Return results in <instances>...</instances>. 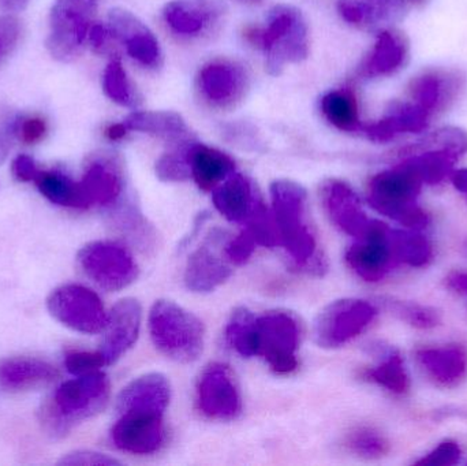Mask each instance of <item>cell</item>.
<instances>
[{
    "instance_id": "obj_41",
    "label": "cell",
    "mask_w": 467,
    "mask_h": 466,
    "mask_svg": "<svg viewBox=\"0 0 467 466\" xmlns=\"http://www.w3.org/2000/svg\"><path fill=\"white\" fill-rule=\"evenodd\" d=\"M158 177L163 181H185L191 177V166L188 161V150L185 152L166 153L156 163Z\"/></svg>"
},
{
    "instance_id": "obj_54",
    "label": "cell",
    "mask_w": 467,
    "mask_h": 466,
    "mask_svg": "<svg viewBox=\"0 0 467 466\" xmlns=\"http://www.w3.org/2000/svg\"><path fill=\"white\" fill-rule=\"evenodd\" d=\"M126 131H128V129H126L123 123H117V125L109 126V128L107 129L106 134L109 140H114L115 141V140H120L122 137H125Z\"/></svg>"
},
{
    "instance_id": "obj_45",
    "label": "cell",
    "mask_w": 467,
    "mask_h": 466,
    "mask_svg": "<svg viewBox=\"0 0 467 466\" xmlns=\"http://www.w3.org/2000/svg\"><path fill=\"white\" fill-rule=\"evenodd\" d=\"M21 38V24L13 16H0V65L10 57Z\"/></svg>"
},
{
    "instance_id": "obj_20",
    "label": "cell",
    "mask_w": 467,
    "mask_h": 466,
    "mask_svg": "<svg viewBox=\"0 0 467 466\" xmlns=\"http://www.w3.org/2000/svg\"><path fill=\"white\" fill-rule=\"evenodd\" d=\"M408 0H337V10L348 24L383 32L405 16Z\"/></svg>"
},
{
    "instance_id": "obj_6",
    "label": "cell",
    "mask_w": 467,
    "mask_h": 466,
    "mask_svg": "<svg viewBox=\"0 0 467 466\" xmlns=\"http://www.w3.org/2000/svg\"><path fill=\"white\" fill-rule=\"evenodd\" d=\"M98 0H57L49 14L47 48L55 59L70 62L81 54L93 26Z\"/></svg>"
},
{
    "instance_id": "obj_22",
    "label": "cell",
    "mask_w": 467,
    "mask_h": 466,
    "mask_svg": "<svg viewBox=\"0 0 467 466\" xmlns=\"http://www.w3.org/2000/svg\"><path fill=\"white\" fill-rule=\"evenodd\" d=\"M416 357L428 377L444 388H454L467 377V352L460 345L424 347Z\"/></svg>"
},
{
    "instance_id": "obj_2",
    "label": "cell",
    "mask_w": 467,
    "mask_h": 466,
    "mask_svg": "<svg viewBox=\"0 0 467 466\" xmlns=\"http://www.w3.org/2000/svg\"><path fill=\"white\" fill-rule=\"evenodd\" d=\"M422 186L424 182L400 161L370 180L368 202L378 212L402 226L422 230L430 224V215L417 202Z\"/></svg>"
},
{
    "instance_id": "obj_19",
    "label": "cell",
    "mask_w": 467,
    "mask_h": 466,
    "mask_svg": "<svg viewBox=\"0 0 467 466\" xmlns=\"http://www.w3.org/2000/svg\"><path fill=\"white\" fill-rule=\"evenodd\" d=\"M222 237L223 233L213 232V237H208L189 259L185 271V284L192 292H213L232 275L229 265L216 251Z\"/></svg>"
},
{
    "instance_id": "obj_50",
    "label": "cell",
    "mask_w": 467,
    "mask_h": 466,
    "mask_svg": "<svg viewBox=\"0 0 467 466\" xmlns=\"http://www.w3.org/2000/svg\"><path fill=\"white\" fill-rule=\"evenodd\" d=\"M109 35H111V32H109V29H107L106 26H103V25L93 24V26L90 27L89 36H88V41L92 44L93 48L100 51V49H103L104 47H106Z\"/></svg>"
},
{
    "instance_id": "obj_36",
    "label": "cell",
    "mask_w": 467,
    "mask_h": 466,
    "mask_svg": "<svg viewBox=\"0 0 467 466\" xmlns=\"http://www.w3.org/2000/svg\"><path fill=\"white\" fill-rule=\"evenodd\" d=\"M451 85L444 81L443 77L436 74H424L411 82L410 96L414 104L432 115L436 109L446 104V98L451 95Z\"/></svg>"
},
{
    "instance_id": "obj_43",
    "label": "cell",
    "mask_w": 467,
    "mask_h": 466,
    "mask_svg": "<svg viewBox=\"0 0 467 466\" xmlns=\"http://www.w3.org/2000/svg\"><path fill=\"white\" fill-rule=\"evenodd\" d=\"M19 117L10 107H0V163L5 161L18 136Z\"/></svg>"
},
{
    "instance_id": "obj_47",
    "label": "cell",
    "mask_w": 467,
    "mask_h": 466,
    "mask_svg": "<svg viewBox=\"0 0 467 466\" xmlns=\"http://www.w3.org/2000/svg\"><path fill=\"white\" fill-rule=\"evenodd\" d=\"M255 243L252 233L246 229L226 246V256L235 264H244L254 252Z\"/></svg>"
},
{
    "instance_id": "obj_21",
    "label": "cell",
    "mask_w": 467,
    "mask_h": 466,
    "mask_svg": "<svg viewBox=\"0 0 467 466\" xmlns=\"http://www.w3.org/2000/svg\"><path fill=\"white\" fill-rule=\"evenodd\" d=\"M171 397L169 380L161 374H148L129 383L118 397L117 409L119 415L129 412H166Z\"/></svg>"
},
{
    "instance_id": "obj_7",
    "label": "cell",
    "mask_w": 467,
    "mask_h": 466,
    "mask_svg": "<svg viewBox=\"0 0 467 466\" xmlns=\"http://www.w3.org/2000/svg\"><path fill=\"white\" fill-rule=\"evenodd\" d=\"M77 260L85 275L107 292L125 289L139 276L133 256L109 241L88 243L78 252Z\"/></svg>"
},
{
    "instance_id": "obj_35",
    "label": "cell",
    "mask_w": 467,
    "mask_h": 466,
    "mask_svg": "<svg viewBox=\"0 0 467 466\" xmlns=\"http://www.w3.org/2000/svg\"><path fill=\"white\" fill-rule=\"evenodd\" d=\"M324 117L340 130L356 131L361 129L356 98L348 90H332L321 98Z\"/></svg>"
},
{
    "instance_id": "obj_40",
    "label": "cell",
    "mask_w": 467,
    "mask_h": 466,
    "mask_svg": "<svg viewBox=\"0 0 467 466\" xmlns=\"http://www.w3.org/2000/svg\"><path fill=\"white\" fill-rule=\"evenodd\" d=\"M346 446L351 453L362 457V459H380L389 451V442L380 432L372 429H357L351 432L346 440Z\"/></svg>"
},
{
    "instance_id": "obj_29",
    "label": "cell",
    "mask_w": 467,
    "mask_h": 466,
    "mask_svg": "<svg viewBox=\"0 0 467 466\" xmlns=\"http://www.w3.org/2000/svg\"><path fill=\"white\" fill-rule=\"evenodd\" d=\"M128 130L153 134L170 142H182L189 137V129L180 114L171 111H139L126 118Z\"/></svg>"
},
{
    "instance_id": "obj_8",
    "label": "cell",
    "mask_w": 467,
    "mask_h": 466,
    "mask_svg": "<svg viewBox=\"0 0 467 466\" xmlns=\"http://www.w3.org/2000/svg\"><path fill=\"white\" fill-rule=\"evenodd\" d=\"M47 308L54 319L77 333L98 334L106 326L107 314L100 297L82 285H63L52 290Z\"/></svg>"
},
{
    "instance_id": "obj_51",
    "label": "cell",
    "mask_w": 467,
    "mask_h": 466,
    "mask_svg": "<svg viewBox=\"0 0 467 466\" xmlns=\"http://www.w3.org/2000/svg\"><path fill=\"white\" fill-rule=\"evenodd\" d=\"M450 289L467 295V273H452L446 279Z\"/></svg>"
},
{
    "instance_id": "obj_4",
    "label": "cell",
    "mask_w": 467,
    "mask_h": 466,
    "mask_svg": "<svg viewBox=\"0 0 467 466\" xmlns=\"http://www.w3.org/2000/svg\"><path fill=\"white\" fill-rule=\"evenodd\" d=\"M150 331L155 347L177 363H193L204 349V326L199 317L171 301H156Z\"/></svg>"
},
{
    "instance_id": "obj_57",
    "label": "cell",
    "mask_w": 467,
    "mask_h": 466,
    "mask_svg": "<svg viewBox=\"0 0 467 466\" xmlns=\"http://www.w3.org/2000/svg\"><path fill=\"white\" fill-rule=\"evenodd\" d=\"M252 2H255V0H252Z\"/></svg>"
},
{
    "instance_id": "obj_16",
    "label": "cell",
    "mask_w": 467,
    "mask_h": 466,
    "mask_svg": "<svg viewBox=\"0 0 467 466\" xmlns=\"http://www.w3.org/2000/svg\"><path fill=\"white\" fill-rule=\"evenodd\" d=\"M321 199L331 221L346 234L361 240L372 229L375 219H369L362 210L356 192L342 181L324 183Z\"/></svg>"
},
{
    "instance_id": "obj_5",
    "label": "cell",
    "mask_w": 467,
    "mask_h": 466,
    "mask_svg": "<svg viewBox=\"0 0 467 466\" xmlns=\"http://www.w3.org/2000/svg\"><path fill=\"white\" fill-rule=\"evenodd\" d=\"M266 52V67L274 76L282 73L287 63L306 59L307 26L301 11L293 5H276L269 14L268 26L260 35Z\"/></svg>"
},
{
    "instance_id": "obj_31",
    "label": "cell",
    "mask_w": 467,
    "mask_h": 466,
    "mask_svg": "<svg viewBox=\"0 0 467 466\" xmlns=\"http://www.w3.org/2000/svg\"><path fill=\"white\" fill-rule=\"evenodd\" d=\"M389 243L398 265L424 267L432 260V243L420 230L389 229Z\"/></svg>"
},
{
    "instance_id": "obj_3",
    "label": "cell",
    "mask_w": 467,
    "mask_h": 466,
    "mask_svg": "<svg viewBox=\"0 0 467 466\" xmlns=\"http://www.w3.org/2000/svg\"><path fill=\"white\" fill-rule=\"evenodd\" d=\"M272 213L280 246L298 265H307L316 256V240L306 222V191L288 180L271 185Z\"/></svg>"
},
{
    "instance_id": "obj_58",
    "label": "cell",
    "mask_w": 467,
    "mask_h": 466,
    "mask_svg": "<svg viewBox=\"0 0 467 466\" xmlns=\"http://www.w3.org/2000/svg\"><path fill=\"white\" fill-rule=\"evenodd\" d=\"M467 194V193H466Z\"/></svg>"
},
{
    "instance_id": "obj_38",
    "label": "cell",
    "mask_w": 467,
    "mask_h": 466,
    "mask_svg": "<svg viewBox=\"0 0 467 466\" xmlns=\"http://www.w3.org/2000/svg\"><path fill=\"white\" fill-rule=\"evenodd\" d=\"M422 150H447L461 158L467 152V133L455 126L439 129L421 141L402 150V155H411Z\"/></svg>"
},
{
    "instance_id": "obj_39",
    "label": "cell",
    "mask_w": 467,
    "mask_h": 466,
    "mask_svg": "<svg viewBox=\"0 0 467 466\" xmlns=\"http://www.w3.org/2000/svg\"><path fill=\"white\" fill-rule=\"evenodd\" d=\"M103 88L106 95L120 106L136 107L139 104L136 90L131 87L128 74L119 60H112L107 66L104 71Z\"/></svg>"
},
{
    "instance_id": "obj_12",
    "label": "cell",
    "mask_w": 467,
    "mask_h": 466,
    "mask_svg": "<svg viewBox=\"0 0 467 466\" xmlns=\"http://www.w3.org/2000/svg\"><path fill=\"white\" fill-rule=\"evenodd\" d=\"M87 208L112 207L120 199L125 188L122 167L112 153H96L85 166L79 181Z\"/></svg>"
},
{
    "instance_id": "obj_46",
    "label": "cell",
    "mask_w": 467,
    "mask_h": 466,
    "mask_svg": "<svg viewBox=\"0 0 467 466\" xmlns=\"http://www.w3.org/2000/svg\"><path fill=\"white\" fill-rule=\"evenodd\" d=\"M47 133H48V126L44 118L37 117V115L19 118L18 137L24 144H37L46 139Z\"/></svg>"
},
{
    "instance_id": "obj_52",
    "label": "cell",
    "mask_w": 467,
    "mask_h": 466,
    "mask_svg": "<svg viewBox=\"0 0 467 466\" xmlns=\"http://www.w3.org/2000/svg\"><path fill=\"white\" fill-rule=\"evenodd\" d=\"M451 178L452 183H454L455 188L458 191L462 192V193H467V169L457 170V171H452V174L450 175Z\"/></svg>"
},
{
    "instance_id": "obj_10",
    "label": "cell",
    "mask_w": 467,
    "mask_h": 466,
    "mask_svg": "<svg viewBox=\"0 0 467 466\" xmlns=\"http://www.w3.org/2000/svg\"><path fill=\"white\" fill-rule=\"evenodd\" d=\"M260 350L277 374H288L298 366L296 347L299 344V327L296 317L287 312H268L258 317Z\"/></svg>"
},
{
    "instance_id": "obj_42",
    "label": "cell",
    "mask_w": 467,
    "mask_h": 466,
    "mask_svg": "<svg viewBox=\"0 0 467 466\" xmlns=\"http://www.w3.org/2000/svg\"><path fill=\"white\" fill-rule=\"evenodd\" d=\"M106 366L100 352H87V350H71L65 356V367L67 372L76 377L99 371Z\"/></svg>"
},
{
    "instance_id": "obj_9",
    "label": "cell",
    "mask_w": 467,
    "mask_h": 466,
    "mask_svg": "<svg viewBox=\"0 0 467 466\" xmlns=\"http://www.w3.org/2000/svg\"><path fill=\"white\" fill-rule=\"evenodd\" d=\"M376 315L378 309L368 301L354 298L335 301L318 314L313 328L315 341L326 349L342 347L359 336Z\"/></svg>"
},
{
    "instance_id": "obj_32",
    "label": "cell",
    "mask_w": 467,
    "mask_h": 466,
    "mask_svg": "<svg viewBox=\"0 0 467 466\" xmlns=\"http://www.w3.org/2000/svg\"><path fill=\"white\" fill-rule=\"evenodd\" d=\"M458 156L447 150H422L411 153L403 159L405 163L422 182L427 185H436L454 171Z\"/></svg>"
},
{
    "instance_id": "obj_18",
    "label": "cell",
    "mask_w": 467,
    "mask_h": 466,
    "mask_svg": "<svg viewBox=\"0 0 467 466\" xmlns=\"http://www.w3.org/2000/svg\"><path fill=\"white\" fill-rule=\"evenodd\" d=\"M59 372L48 361L41 358H0V393L19 394L38 390L52 385Z\"/></svg>"
},
{
    "instance_id": "obj_13",
    "label": "cell",
    "mask_w": 467,
    "mask_h": 466,
    "mask_svg": "<svg viewBox=\"0 0 467 466\" xmlns=\"http://www.w3.org/2000/svg\"><path fill=\"white\" fill-rule=\"evenodd\" d=\"M141 305L134 298L120 300L107 315L103 342L99 352L106 366L117 363L139 338L141 328Z\"/></svg>"
},
{
    "instance_id": "obj_11",
    "label": "cell",
    "mask_w": 467,
    "mask_h": 466,
    "mask_svg": "<svg viewBox=\"0 0 467 466\" xmlns=\"http://www.w3.org/2000/svg\"><path fill=\"white\" fill-rule=\"evenodd\" d=\"M346 260L351 270L364 281H381L392 268L398 267L389 243V227L383 222L375 221L369 233L348 249Z\"/></svg>"
},
{
    "instance_id": "obj_24",
    "label": "cell",
    "mask_w": 467,
    "mask_h": 466,
    "mask_svg": "<svg viewBox=\"0 0 467 466\" xmlns=\"http://www.w3.org/2000/svg\"><path fill=\"white\" fill-rule=\"evenodd\" d=\"M431 115L414 103H395L386 117L379 122L365 126L364 131L370 140L386 142L398 134L420 133L428 126Z\"/></svg>"
},
{
    "instance_id": "obj_27",
    "label": "cell",
    "mask_w": 467,
    "mask_h": 466,
    "mask_svg": "<svg viewBox=\"0 0 467 466\" xmlns=\"http://www.w3.org/2000/svg\"><path fill=\"white\" fill-rule=\"evenodd\" d=\"M409 55V41L402 33L386 29L379 35L378 43L361 68L367 78L389 76L405 65Z\"/></svg>"
},
{
    "instance_id": "obj_28",
    "label": "cell",
    "mask_w": 467,
    "mask_h": 466,
    "mask_svg": "<svg viewBox=\"0 0 467 466\" xmlns=\"http://www.w3.org/2000/svg\"><path fill=\"white\" fill-rule=\"evenodd\" d=\"M219 13L221 8L213 0H172L164 7L167 24L181 35H197Z\"/></svg>"
},
{
    "instance_id": "obj_55",
    "label": "cell",
    "mask_w": 467,
    "mask_h": 466,
    "mask_svg": "<svg viewBox=\"0 0 467 466\" xmlns=\"http://www.w3.org/2000/svg\"><path fill=\"white\" fill-rule=\"evenodd\" d=\"M463 415V412H461V409H458V408H443V409L436 410L435 412V419H438V420H444L446 418H450V416H461Z\"/></svg>"
},
{
    "instance_id": "obj_23",
    "label": "cell",
    "mask_w": 467,
    "mask_h": 466,
    "mask_svg": "<svg viewBox=\"0 0 467 466\" xmlns=\"http://www.w3.org/2000/svg\"><path fill=\"white\" fill-rule=\"evenodd\" d=\"M188 161L192 177L205 192L215 191L235 170V163L229 155L204 144L189 147Z\"/></svg>"
},
{
    "instance_id": "obj_56",
    "label": "cell",
    "mask_w": 467,
    "mask_h": 466,
    "mask_svg": "<svg viewBox=\"0 0 467 466\" xmlns=\"http://www.w3.org/2000/svg\"><path fill=\"white\" fill-rule=\"evenodd\" d=\"M413 2H422V0H413Z\"/></svg>"
},
{
    "instance_id": "obj_53",
    "label": "cell",
    "mask_w": 467,
    "mask_h": 466,
    "mask_svg": "<svg viewBox=\"0 0 467 466\" xmlns=\"http://www.w3.org/2000/svg\"><path fill=\"white\" fill-rule=\"evenodd\" d=\"M30 0H0V8L5 11H19L26 7Z\"/></svg>"
},
{
    "instance_id": "obj_30",
    "label": "cell",
    "mask_w": 467,
    "mask_h": 466,
    "mask_svg": "<svg viewBox=\"0 0 467 466\" xmlns=\"http://www.w3.org/2000/svg\"><path fill=\"white\" fill-rule=\"evenodd\" d=\"M373 349L378 350V355L383 357V360L378 367L367 369L364 377L398 396L408 393L410 388V378L400 353L392 347L380 345L373 347Z\"/></svg>"
},
{
    "instance_id": "obj_44",
    "label": "cell",
    "mask_w": 467,
    "mask_h": 466,
    "mask_svg": "<svg viewBox=\"0 0 467 466\" xmlns=\"http://www.w3.org/2000/svg\"><path fill=\"white\" fill-rule=\"evenodd\" d=\"M461 457H462V450H461L460 445L452 440H444L430 454L416 461V465L452 466L460 462Z\"/></svg>"
},
{
    "instance_id": "obj_34",
    "label": "cell",
    "mask_w": 467,
    "mask_h": 466,
    "mask_svg": "<svg viewBox=\"0 0 467 466\" xmlns=\"http://www.w3.org/2000/svg\"><path fill=\"white\" fill-rule=\"evenodd\" d=\"M227 341L234 349L244 356L253 357L258 356L260 350V336H258L257 317L246 308H238L233 312L232 319L226 328Z\"/></svg>"
},
{
    "instance_id": "obj_33",
    "label": "cell",
    "mask_w": 467,
    "mask_h": 466,
    "mask_svg": "<svg viewBox=\"0 0 467 466\" xmlns=\"http://www.w3.org/2000/svg\"><path fill=\"white\" fill-rule=\"evenodd\" d=\"M35 183L40 193L52 204L67 208H87L79 182H74L63 172L40 170Z\"/></svg>"
},
{
    "instance_id": "obj_49",
    "label": "cell",
    "mask_w": 467,
    "mask_h": 466,
    "mask_svg": "<svg viewBox=\"0 0 467 466\" xmlns=\"http://www.w3.org/2000/svg\"><path fill=\"white\" fill-rule=\"evenodd\" d=\"M11 171H13L14 177L21 182H32V181L35 182L40 169L30 156L19 155L14 159L13 164H11Z\"/></svg>"
},
{
    "instance_id": "obj_15",
    "label": "cell",
    "mask_w": 467,
    "mask_h": 466,
    "mask_svg": "<svg viewBox=\"0 0 467 466\" xmlns=\"http://www.w3.org/2000/svg\"><path fill=\"white\" fill-rule=\"evenodd\" d=\"M119 450L131 454L155 453L164 440L163 416L153 413H122L111 430Z\"/></svg>"
},
{
    "instance_id": "obj_37",
    "label": "cell",
    "mask_w": 467,
    "mask_h": 466,
    "mask_svg": "<svg viewBox=\"0 0 467 466\" xmlns=\"http://www.w3.org/2000/svg\"><path fill=\"white\" fill-rule=\"evenodd\" d=\"M381 305L391 312L394 316L402 322L408 323L411 327L420 330H430L441 325V316L438 309L432 306L421 305V304L410 303V301L397 300V298H380Z\"/></svg>"
},
{
    "instance_id": "obj_48",
    "label": "cell",
    "mask_w": 467,
    "mask_h": 466,
    "mask_svg": "<svg viewBox=\"0 0 467 466\" xmlns=\"http://www.w3.org/2000/svg\"><path fill=\"white\" fill-rule=\"evenodd\" d=\"M59 465H119L120 462L118 460L111 459V457L106 456V454L96 453V451L89 450H78L73 451V453L66 454L62 457Z\"/></svg>"
},
{
    "instance_id": "obj_14",
    "label": "cell",
    "mask_w": 467,
    "mask_h": 466,
    "mask_svg": "<svg viewBox=\"0 0 467 466\" xmlns=\"http://www.w3.org/2000/svg\"><path fill=\"white\" fill-rule=\"evenodd\" d=\"M200 409L218 420H232L241 412V397L227 367L213 364L202 372L199 388Z\"/></svg>"
},
{
    "instance_id": "obj_1",
    "label": "cell",
    "mask_w": 467,
    "mask_h": 466,
    "mask_svg": "<svg viewBox=\"0 0 467 466\" xmlns=\"http://www.w3.org/2000/svg\"><path fill=\"white\" fill-rule=\"evenodd\" d=\"M109 380L90 372L62 383L41 408V423L52 437H65L74 426L99 415L109 404Z\"/></svg>"
},
{
    "instance_id": "obj_25",
    "label": "cell",
    "mask_w": 467,
    "mask_h": 466,
    "mask_svg": "<svg viewBox=\"0 0 467 466\" xmlns=\"http://www.w3.org/2000/svg\"><path fill=\"white\" fill-rule=\"evenodd\" d=\"M258 200L252 182L241 174L230 175L213 193L215 207L232 222L247 221Z\"/></svg>"
},
{
    "instance_id": "obj_17",
    "label": "cell",
    "mask_w": 467,
    "mask_h": 466,
    "mask_svg": "<svg viewBox=\"0 0 467 466\" xmlns=\"http://www.w3.org/2000/svg\"><path fill=\"white\" fill-rule=\"evenodd\" d=\"M109 32L122 41L129 55L147 67H158L161 63V49L153 33L125 8H114L109 14Z\"/></svg>"
},
{
    "instance_id": "obj_26",
    "label": "cell",
    "mask_w": 467,
    "mask_h": 466,
    "mask_svg": "<svg viewBox=\"0 0 467 466\" xmlns=\"http://www.w3.org/2000/svg\"><path fill=\"white\" fill-rule=\"evenodd\" d=\"M200 87L204 95L218 106H230L241 98L244 90V74L229 63H213L200 73Z\"/></svg>"
}]
</instances>
